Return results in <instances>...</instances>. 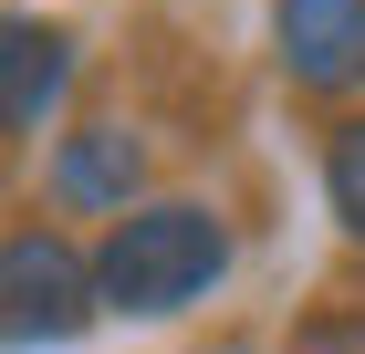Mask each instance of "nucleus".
Returning <instances> with one entry per match:
<instances>
[{
    "label": "nucleus",
    "instance_id": "obj_1",
    "mask_svg": "<svg viewBox=\"0 0 365 354\" xmlns=\"http://www.w3.org/2000/svg\"><path fill=\"white\" fill-rule=\"evenodd\" d=\"M220 261H230V229L209 209H188V198H168V209L115 219L105 261H94V302H115V313H178V302H198L220 281Z\"/></svg>",
    "mask_w": 365,
    "mask_h": 354
},
{
    "label": "nucleus",
    "instance_id": "obj_2",
    "mask_svg": "<svg viewBox=\"0 0 365 354\" xmlns=\"http://www.w3.org/2000/svg\"><path fill=\"white\" fill-rule=\"evenodd\" d=\"M105 302H94V261L53 229H21L0 240V344L11 354H42V344H73Z\"/></svg>",
    "mask_w": 365,
    "mask_h": 354
},
{
    "label": "nucleus",
    "instance_id": "obj_3",
    "mask_svg": "<svg viewBox=\"0 0 365 354\" xmlns=\"http://www.w3.org/2000/svg\"><path fill=\"white\" fill-rule=\"evenodd\" d=\"M282 63L292 83H365V0H282Z\"/></svg>",
    "mask_w": 365,
    "mask_h": 354
},
{
    "label": "nucleus",
    "instance_id": "obj_4",
    "mask_svg": "<svg viewBox=\"0 0 365 354\" xmlns=\"http://www.w3.org/2000/svg\"><path fill=\"white\" fill-rule=\"evenodd\" d=\"M73 83V42L53 21H0V136H31Z\"/></svg>",
    "mask_w": 365,
    "mask_h": 354
},
{
    "label": "nucleus",
    "instance_id": "obj_5",
    "mask_svg": "<svg viewBox=\"0 0 365 354\" xmlns=\"http://www.w3.org/2000/svg\"><path fill=\"white\" fill-rule=\"evenodd\" d=\"M136 136L125 125H84V136H63V167H53V188L73 198V209H125V188H136Z\"/></svg>",
    "mask_w": 365,
    "mask_h": 354
},
{
    "label": "nucleus",
    "instance_id": "obj_6",
    "mask_svg": "<svg viewBox=\"0 0 365 354\" xmlns=\"http://www.w3.org/2000/svg\"><path fill=\"white\" fill-rule=\"evenodd\" d=\"M324 198H334V219L365 240V125H344L334 157H324Z\"/></svg>",
    "mask_w": 365,
    "mask_h": 354
},
{
    "label": "nucleus",
    "instance_id": "obj_7",
    "mask_svg": "<svg viewBox=\"0 0 365 354\" xmlns=\"http://www.w3.org/2000/svg\"><path fill=\"white\" fill-rule=\"evenodd\" d=\"M292 354H365V313H324V323H303Z\"/></svg>",
    "mask_w": 365,
    "mask_h": 354
}]
</instances>
